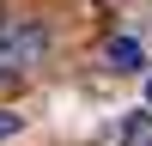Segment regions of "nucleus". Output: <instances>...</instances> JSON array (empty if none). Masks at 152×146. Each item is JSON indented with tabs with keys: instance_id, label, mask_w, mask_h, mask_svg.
Instances as JSON below:
<instances>
[{
	"instance_id": "obj_1",
	"label": "nucleus",
	"mask_w": 152,
	"mask_h": 146,
	"mask_svg": "<svg viewBox=\"0 0 152 146\" xmlns=\"http://www.w3.org/2000/svg\"><path fill=\"white\" fill-rule=\"evenodd\" d=\"M104 61H110L116 73H140V67H146V49L134 43V36H116V43L104 49Z\"/></svg>"
},
{
	"instance_id": "obj_2",
	"label": "nucleus",
	"mask_w": 152,
	"mask_h": 146,
	"mask_svg": "<svg viewBox=\"0 0 152 146\" xmlns=\"http://www.w3.org/2000/svg\"><path fill=\"white\" fill-rule=\"evenodd\" d=\"M122 146H152V110H134L122 122Z\"/></svg>"
},
{
	"instance_id": "obj_3",
	"label": "nucleus",
	"mask_w": 152,
	"mask_h": 146,
	"mask_svg": "<svg viewBox=\"0 0 152 146\" xmlns=\"http://www.w3.org/2000/svg\"><path fill=\"white\" fill-rule=\"evenodd\" d=\"M18 128H24V116H12V110H0V140H12Z\"/></svg>"
},
{
	"instance_id": "obj_4",
	"label": "nucleus",
	"mask_w": 152,
	"mask_h": 146,
	"mask_svg": "<svg viewBox=\"0 0 152 146\" xmlns=\"http://www.w3.org/2000/svg\"><path fill=\"white\" fill-rule=\"evenodd\" d=\"M18 79V67H12V61H0V85H12Z\"/></svg>"
},
{
	"instance_id": "obj_5",
	"label": "nucleus",
	"mask_w": 152,
	"mask_h": 146,
	"mask_svg": "<svg viewBox=\"0 0 152 146\" xmlns=\"http://www.w3.org/2000/svg\"><path fill=\"white\" fill-rule=\"evenodd\" d=\"M146 97H152V85H146Z\"/></svg>"
}]
</instances>
